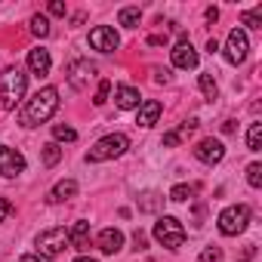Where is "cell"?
Masks as SVG:
<instances>
[{"label":"cell","instance_id":"1","mask_svg":"<svg viewBox=\"0 0 262 262\" xmlns=\"http://www.w3.org/2000/svg\"><path fill=\"white\" fill-rule=\"evenodd\" d=\"M56 108H59V90L56 86H43L25 102L19 120H22V126H40L43 120H50L56 114Z\"/></svg>","mask_w":262,"mask_h":262},{"label":"cell","instance_id":"2","mask_svg":"<svg viewBox=\"0 0 262 262\" xmlns=\"http://www.w3.org/2000/svg\"><path fill=\"white\" fill-rule=\"evenodd\" d=\"M28 86V74L22 68H7L0 74V99H4V108H16V102L25 96Z\"/></svg>","mask_w":262,"mask_h":262},{"label":"cell","instance_id":"3","mask_svg":"<svg viewBox=\"0 0 262 262\" xmlns=\"http://www.w3.org/2000/svg\"><path fill=\"white\" fill-rule=\"evenodd\" d=\"M126 148H129V139H126L123 133H111V136L99 139V142L90 148L86 161H90V164H99V161H111V158H120Z\"/></svg>","mask_w":262,"mask_h":262},{"label":"cell","instance_id":"4","mask_svg":"<svg viewBox=\"0 0 262 262\" xmlns=\"http://www.w3.org/2000/svg\"><path fill=\"white\" fill-rule=\"evenodd\" d=\"M155 241H158L161 247H167V250H179V247L185 244V228H182V222L173 219V216H161V219L155 222Z\"/></svg>","mask_w":262,"mask_h":262},{"label":"cell","instance_id":"5","mask_svg":"<svg viewBox=\"0 0 262 262\" xmlns=\"http://www.w3.org/2000/svg\"><path fill=\"white\" fill-rule=\"evenodd\" d=\"M247 222H250V207H247V204H234V207H228V210L219 213V231H222L225 237L241 234V231L247 228Z\"/></svg>","mask_w":262,"mask_h":262},{"label":"cell","instance_id":"6","mask_svg":"<svg viewBox=\"0 0 262 262\" xmlns=\"http://www.w3.org/2000/svg\"><path fill=\"white\" fill-rule=\"evenodd\" d=\"M65 247H68V231H65V228H50V231H43V234L37 237V253H40L43 259L62 256Z\"/></svg>","mask_w":262,"mask_h":262},{"label":"cell","instance_id":"7","mask_svg":"<svg viewBox=\"0 0 262 262\" xmlns=\"http://www.w3.org/2000/svg\"><path fill=\"white\" fill-rule=\"evenodd\" d=\"M247 53H250V40H247V34H244L241 28H234V31L228 34V43H225V59H228L231 65H241V62L247 59Z\"/></svg>","mask_w":262,"mask_h":262},{"label":"cell","instance_id":"8","mask_svg":"<svg viewBox=\"0 0 262 262\" xmlns=\"http://www.w3.org/2000/svg\"><path fill=\"white\" fill-rule=\"evenodd\" d=\"M117 43H120V37H117V31L108 28V25H99V28L90 31V47L99 50V53H114Z\"/></svg>","mask_w":262,"mask_h":262},{"label":"cell","instance_id":"9","mask_svg":"<svg viewBox=\"0 0 262 262\" xmlns=\"http://www.w3.org/2000/svg\"><path fill=\"white\" fill-rule=\"evenodd\" d=\"M194 158H198L201 164L213 167V164H219V161L225 158V145H222L219 139H201V142L194 145Z\"/></svg>","mask_w":262,"mask_h":262},{"label":"cell","instance_id":"10","mask_svg":"<svg viewBox=\"0 0 262 262\" xmlns=\"http://www.w3.org/2000/svg\"><path fill=\"white\" fill-rule=\"evenodd\" d=\"M25 170V158L16 151V148H0V173H4L7 179H13V176H19Z\"/></svg>","mask_w":262,"mask_h":262},{"label":"cell","instance_id":"11","mask_svg":"<svg viewBox=\"0 0 262 262\" xmlns=\"http://www.w3.org/2000/svg\"><path fill=\"white\" fill-rule=\"evenodd\" d=\"M96 74V65L93 62H86V59H77V62H71L68 65V83L74 86V90H83L86 86V80Z\"/></svg>","mask_w":262,"mask_h":262},{"label":"cell","instance_id":"12","mask_svg":"<svg viewBox=\"0 0 262 262\" xmlns=\"http://www.w3.org/2000/svg\"><path fill=\"white\" fill-rule=\"evenodd\" d=\"M173 65L176 68H198V53H194V47L188 43V40H182L176 50H173Z\"/></svg>","mask_w":262,"mask_h":262},{"label":"cell","instance_id":"13","mask_svg":"<svg viewBox=\"0 0 262 262\" xmlns=\"http://www.w3.org/2000/svg\"><path fill=\"white\" fill-rule=\"evenodd\" d=\"M161 111H164V105H161L158 99H148V102H142V105H139L136 123H139V126H155V123H158V117H161Z\"/></svg>","mask_w":262,"mask_h":262},{"label":"cell","instance_id":"14","mask_svg":"<svg viewBox=\"0 0 262 262\" xmlns=\"http://www.w3.org/2000/svg\"><path fill=\"white\" fill-rule=\"evenodd\" d=\"M120 247H123V234H120L117 228H105V231L99 234V250H102V253L114 256V253H120Z\"/></svg>","mask_w":262,"mask_h":262},{"label":"cell","instance_id":"15","mask_svg":"<svg viewBox=\"0 0 262 262\" xmlns=\"http://www.w3.org/2000/svg\"><path fill=\"white\" fill-rule=\"evenodd\" d=\"M68 244L74 250H90V222H74V228L68 231Z\"/></svg>","mask_w":262,"mask_h":262},{"label":"cell","instance_id":"16","mask_svg":"<svg viewBox=\"0 0 262 262\" xmlns=\"http://www.w3.org/2000/svg\"><path fill=\"white\" fill-rule=\"evenodd\" d=\"M50 65H53V62H50V53H47V50H40V47H37V50H31V53H28V68H31L37 77L50 74Z\"/></svg>","mask_w":262,"mask_h":262},{"label":"cell","instance_id":"17","mask_svg":"<svg viewBox=\"0 0 262 262\" xmlns=\"http://www.w3.org/2000/svg\"><path fill=\"white\" fill-rule=\"evenodd\" d=\"M114 102H117V108H139L142 105V99H139V90H133V86H117V93H114Z\"/></svg>","mask_w":262,"mask_h":262},{"label":"cell","instance_id":"18","mask_svg":"<svg viewBox=\"0 0 262 262\" xmlns=\"http://www.w3.org/2000/svg\"><path fill=\"white\" fill-rule=\"evenodd\" d=\"M194 126H198V120L191 117V120H185L179 129H170V133H164V145H167V148H176V145H179V142L191 133V129H194Z\"/></svg>","mask_w":262,"mask_h":262},{"label":"cell","instance_id":"19","mask_svg":"<svg viewBox=\"0 0 262 262\" xmlns=\"http://www.w3.org/2000/svg\"><path fill=\"white\" fill-rule=\"evenodd\" d=\"M74 194H77V182H74V179H62V182L50 191V201L59 204V201H65V198H74Z\"/></svg>","mask_w":262,"mask_h":262},{"label":"cell","instance_id":"20","mask_svg":"<svg viewBox=\"0 0 262 262\" xmlns=\"http://www.w3.org/2000/svg\"><path fill=\"white\" fill-rule=\"evenodd\" d=\"M139 19H142L139 7H126V10H120V16H117V22H120V25H126V28H136V25H139Z\"/></svg>","mask_w":262,"mask_h":262},{"label":"cell","instance_id":"21","mask_svg":"<svg viewBox=\"0 0 262 262\" xmlns=\"http://www.w3.org/2000/svg\"><path fill=\"white\" fill-rule=\"evenodd\" d=\"M247 148L250 151H259L262 148V123H250V133H247Z\"/></svg>","mask_w":262,"mask_h":262},{"label":"cell","instance_id":"22","mask_svg":"<svg viewBox=\"0 0 262 262\" xmlns=\"http://www.w3.org/2000/svg\"><path fill=\"white\" fill-rule=\"evenodd\" d=\"M59 161H62V148H59L56 142L43 145V167H56Z\"/></svg>","mask_w":262,"mask_h":262},{"label":"cell","instance_id":"23","mask_svg":"<svg viewBox=\"0 0 262 262\" xmlns=\"http://www.w3.org/2000/svg\"><path fill=\"white\" fill-rule=\"evenodd\" d=\"M201 93L207 96V99H216L219 96V86H216V80H213V74H201Z\"/></svg>","mask_w":262,"mask_h":262},{"label":"cell","instance_id":"24","mask_svg":"<svg viewBox=\"0 0 262 262\" xmlns=\"http://www.w3.org/2000/svg\"><path fill=\"white\" fill-rule=\"evenodd\" d=\"M53 136H56L59 142H74V139H77V129H71V126H65V123H56V126H53Z\"/></svg>","mask_w":262,"mask_h":262},{"label":"cell","instance_id":"25","mask_svg":"<svg viewBox=\"0 0 262 262\" xmlns=\"http://www.w3.org/2000/svg\"><path fill=\"white\" fill-rule=\"evenodd\" d=\"M31 34L50 37V22H47V16H31Z\"/></svg>","mask_w":262,"mask_h":262},{"label":"cell","instance_id":"26","mask_svg":"<svg viewBox=\"0 0 262 262\" xmlns=\"http://www.w3.org/2000/svg\"><path fill=\"white\" fill-rule=\"evenodd\" d=\"M247 182H250L253 188L262 185V164H250V167H247Z\"/></svg>","mask_w":262,"mask_h":262},{"label":"cell","instance_id":"27","mask_svg":"<svg viewBox=\"0 0 262 262\" xmlns=\"http://www.w3.org/2000/svg\"><path fill=\"white\" fill-rule=\"evenodd\" d=\"M191 194H194V185H176L170 191V201H188Z\"/></svg>","mask_w":262,"mask_h":262},{"label":"cell","instance_id":"28","mask_svg":"<svg viewBox=\"0 0 262 262\" xmlns=\"http://www.w3.org/2000/svg\"><path fill=\"white\" fill-rule=\"evenodd\" d=\"M161 204H164V198H158V194H145V198H142V204H139V210H145V213H155Z\"/></svg>","mask_w":262,"mask_h":262},{"label":"cell","instance_id":"29","mask_svg":"<svg viewBox=\"0 0 262 262\" xmlns=\"http://www.w3.org/2000/svg\"><path fill=\"white\" fill-rule=\"evenodd\" d=\"M241 22H244V25H250V28H262V7H259L256 13H244V16H241Z\"/></svg>","mask_w":262,"mask_h":262},{"label":"cell","instance_id":"30","mask_svg":"<svg viewBox=\"0 0 262 262\" xmlns=\"http://www.w3.org/2000/svg\"><path fill=\"white\" fill-rule=\"evenodd\" d=\"M108 93H111V80H102L99 90H96V99H93V102H96V105H105V102H108Z\"/></svg>","mask_w":262,"mask_h":262},{"label":"cell","instance_id":"31","mask_svg":"<svg viewBox=\"0 0 262 262\" xmlns=\"http://www.w3.org/2000/svg\"><path fill=\"white\" fill-rule=\"evenodd\" d=\"M198 262H222V250H219V247H207Z\"/></svg>","mask_w":262,"mask_h":262},{"label":"cell","instance_id":"32","mask_svg":"<svg viewBox=\"0 0 262 262\" xmlns=\"http://www.w3.org/2000/svg\"><path fill=\"white\" fill-rule=\"evenodd\" d=\"M10 213H13V204H10L7 198H0V222H4V219H7Z\"/></svg>","mask_w":262,"mask_h":262},{"label":"cell","instance_id":"33","mask_svg":"<svg viewBox=\"0 0 262 262\" xmlns=\"http://www.w3.org/2000/svg\"><path fill=\"white\" fill-rule=\"evenodd\" d=\"M50 13H53V16H65V4H59V0H53V4H50Z\"/></svg>","mask_w":262,"mask_h":262},{"label":"cell","instance_id":"34","mask_svg":"<svg viewBox=\"0 0 262 262\" xmlns=\"http://www.w3.org/2000/svg\"><path fill=\"white\" fill-rule=\"evenodd\" d=\"M133 244H136V250H145V234L136 231V234H133Z\"/></svg>","mask_w":262,"mask_h":262},{"label":"cell","instance_id":"35","mask_svg":"<svg viewBox=\"0 0 262 262\" xmlns=\"http://www.w3.org/2000/svg\"><path fill=\"white\" fill-rule=\"evenodd\" d=\"M207 19H210V22H216V19H219V10H216V7H210V10H207Z\"/></svg>","mask_w":262,"mask_h":262},{"label":"cell","instance_id":"36","mask_svg":"<svg viewBox=\"0 0 262 262\" xmlns=\"http://www.w3.org/2000/svg\"><path fill=\"white\" fill-rule=\"evenodd\" d=\"M19 262H40V259H37V256H22Z\"/></svg>","mask_w":262,"mask_h":262},{"label":"cell","instance_id":"37","mask_svg":"<svg viewBox=\"0 0 262 262\" xmlns=\"http://www.w3.org/2000/svg\"><path fill=\"white\" fill-rule=\"evenodd\" d=\"M74 262H96V259H90V256H80V259H74Z\"/></svg>","mask_w":262,"mask_h":262}]
</instances>
